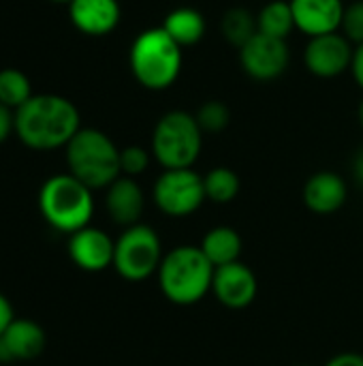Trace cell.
<instances>
[{
  "label": "cell",
  "instance_id": "6da1fadb",
  "mask_svg": "<svg viewBox=\"0 0 363 366\" xmlns=\"http://www.w3.org/2000/svg\"><path fill=\"white\" fill-rule=\"evenodd\" d=\"M79 129V109L60 94H32L15 109V135L32 150L66 148Z\"/></svg>",
  "mask_w": 363,
  "mask_h": 366
},
{
  "label": "cell",
  "instance_id": "7a4b0ae2",
  "mask_svg": "<svg viewBox=\"0 0 363 366\" xmlns=\"http://www.w3.org/2000/svg\"><path fill=\"white\" fill-rule=\"evenodd\" d=\"M214 266L201 247L182 244L167 253L158 268V285L167 300L173 305H195L212 292Z\"/></svg>",
  "mask_w": 363,
  "mask_h": 366
},
{
  "label": "cell",
  "instance_id": "3957f363",
  "mask_svg": "<svg viewBox=\"0 0 363 366\" xmlns=\"http://www.w3.org/2000/svg\"><path fill=\"white\" fill-rule=\"evenodd\" d=\"M128 64L133 77L148 90L171 88L182 71V47L163 26L143 30L131 45Z\"/></svg>",
  "mask_w": 363,
  "mask_h": 366
},
{
  "label": "cell",
  "instance_id": "277c9868",
  "mask_svg": "<svg viewBox=\"0 0 363 366\" xmlns=\"http://www.w3.org/2000/svg\"><path fill=\"white\" fill-rule=\"evenodd\" d=\"M39 210L49 227L71 236L90 225L94 212L92 189L73 174H56L39 191Z\"/></svg>",
  "mask_w": 363,
  "mask_h": 366
},
{
  "label": "cell",
  "instance_id": "5b68a950",
  "mask_svg": "<svg viewBox=\"0 0 363 366\" xmlns=\"http://www.w3.org/2000/svg\"><path fill=\"white\" fill-rule=\"evenodd\" d=\"M68 174L81 180L86 187L107 189L122 176L120 148L109 135L98 129H79L66 144Z\"/></svg>",
  "mask_w": 363,
  "mask_h": 366
},
{
  "label": "cell",
  "instance_id": "8992f818",
  "mask_svg": "<svg viewBox=\"0 0 363 366\" xmlns=\"http://www.w3.org/2000/svg\"><path fill=\"white\" fill-rule=\"evenodd\" d=\"M203 131L197 118L184 109L167 112L154 127L152 154L165 169H184L201 154Z\"/></svg>",
  "mask_w": 363,
  "mask_h": 366
},
{
  "label": "cell",
  "instance_id": "52a82bcc",
  "mask_svg": "<svg viewBox=\"0 0 363 366\" xmlns=\"http://www.w3.org/2000/svg\"><path fill=\"white\" fill-rule=\"evenodd\" d=\"M163 262L160 238L150 225H131L116 240L113 268L126 281H145L158 272Z\"/></svg>",
  "mask_w": 363,
  "mask_h": 366
},
{
  "label": "cell",
  "instance_id": "ba28073f",
  "mask_svg": "<svg viewBox=\"0 0 363 366\" xmlns=\"http://www.w3.org/2000/svg\"><path fill=\"white\" fill-rule=\"evenodd\" d=\"M205 197L203 176L193 167L165 169L154 182V202L167 217H188L201 208Z\"/></svg>",
  "mask_w": 363,
  "mask_h": 366
},
{
  "label": "cell",
  "instance_id": "9c48e42d",
  "mask_svg": "<svg viewBox=\"0 0 363 366\" xmlns=\"http://www.w3.org/2000/svg\"><path fill=\"white\" fill-rule=\"evenodd\" d=\"M291 54L285 39L267 36L257 32L242 49H240V64L244 73L257 81H274L278 79L289 66Z\"/></svg>",
  "mask_w": 363,
  "mask_h": 366
},
{
  "label": "cell",
  "instance_id": "30bf717a",
  "mask_svg": "<svg viewBox=\"0 0 363 366\" xmlns=\"http://www.w3.org/2000/svg\"><path fill=\"white\" fill-rule=\"evenodd\" d=\"M353 51V43L342 32L312 36L304 47V64L312 75L332 79L351 69Z\"/></svg>",
  "mask_w": 363,
  "mask_h": 366
},
{
  "label": "cell",
  "instance_id": "8fae6325",
  "mask_svg": "<svg viewBox=\"0 0 363 366\" xmlns=\"http://www.w3.org/2000/svg\"><path fill=\"white\" fill-rule=\"evenodd\" d=\"M116 242L98 227H83L68 238V255L73 264L86 272H101L113 266Z\"/></svg>",
  "mask_w": 363,
  "mask_h": 366
},
{
  "label": "cell",
  "instance_id": "7c38bea8",
  "mask_svg": "<svg viewBox=\"0 0 363 366\" xmlns=\"http://www.w3.org/2000/svg\"><path fill=\"white\" fill-rule=\"evenodd\" d=\"M257 277L255 272L242 264L233 262L214 270L212 292L220 305L229 309H246L257 298Z\"/></svg>",
  "mask_w": 363,
  "mask_h": 366
},
{
  "label": "cell",
  "instance_id": "4fadbf2b",
  "mask_svg": "<svg viewBox=\"0 0 363 366\" xmlns=\"http://www.w3.org/2000/svg\"><path fill=\"white\" fill-rule=\"evenodd\" d=\"M47 343L45 330L32 320H13L0 335V365L34 360Z\"/></svg>",
  "mask_w": 363,
  "mask_h": 366
},
{
  "label": "cell",
  "instance_id": "5bb4252c",
  "mask_svg": "<svg viewBox=\"0 0 363 366\" xmlns=\"http://www.w3.org/2000/svg\"><path fill=\"white\" fill-rule=\"evenodd\" d=\"M295 28L304 34L321 36L329 32H340L344 17L342 0H291Z\"/></svg>",
  "mask_w": 363,
  "mask_h": 366
},
{
  "label": "cell",
  "instance_id": "9a60e30c",
  "mask_svg": "<svg viewBox=\"0 0 363 366\" xmlns=\"http://www.w3.org/2000/svg\"><path fill=\"white\" fill-rule=\"evenodd\" d=\"M73 26L88 36H105L120 24L122 9L118 0H73L68 4Z\"/></svg>",
  "mask_w": 363,
  "mask_h": 366
},
{
  "label": "cell",
  "instance_id": "2e32d148",
  "mask_svg": "<svg viewBox=\"0 0 363 366\" xmlns=\"http://www.w3.org/2000/svg\"><path fill=\"white\" fill-rule=\"evenodd\" d=\"M347 202V182L336 172H317L304 184V204L315 214H334Z\"/></svg>",
  "mask_w": 363,
  "mask_h": 366
},
{
  "label": "cell",
  "instance_id": "e0dca14e",
  "mask_svg": "<svg viewBox=\"0 0 363 366\" xmlns=\"http://www.w3.org/2000/svg\"><path fill=\"white\" fill-rule=\"evenodd\" d=\"M105 204H107V212L113 223L131 227V225L139 223V219L143 214L145 199H143V191L135 178L120 176L116 182H111L107 187Z\"/></svg>",
  "mask_w": 363,
  "mask_h": 366
},
{
  "label": "cell",
  "instance_id": "ac0fdd59",
  "mask_svg": "<svg viewBox=\"0 0 363 366\" xmlns=\"http://www.w3.org/2000/svg\"><path fill=\"white\" fill-rule=\"evenodd\" d=\"M163 28L180 47H190L203 39L205 17L193 6H178V9L167 13Z\"/></svg>",
  "mask_w": 363,
  "mask_h": 366
},
{
  "label": "cell",
  "instance_id": "d6986e66",
  "mask_svg": "<svg viewBox=\"0 0 363 366\" xmlns=\"http://www.w3.org/2000/svg\"><path fill=\"white\" fill-rule=\"evenodd\" d=\"M201 251L205 253V257L212 262L214 268L240 262L242 255V236L227 225L214 227L212 232H208L201 240Z\"/></svg>",
  "mask_w": 363,
  "mask_h": 366
},
{
  "label": "cell",
  "instance_id": "ffe728a7",
  "mask_svg": "<svg viewBox=\"0 0 363 366\" xmlns=\"http://www.w3.org/2000/svg\"><path fill=\"white\" fill-rule=\"evenodd\" d=\"M257 24H259V32H263L267 36H276V39H285L287 41V36L295 28L291 2H285V0H272V2H267L259 11V15H257Z\"/></svg>",
  "mask_w": 363,
  "mask_h": 366
},
{
  "label": "cell",
  "instance_id": "44dd1931",
  "mask_svg": "<svg viewBox=\"0 0 363 366\" xmlns=\"http://www.w3.org/2000/svg\"><path fill=\"white\" fill-rule=\"evenodd\" d=\"M220 32L233 47L242 49L259 32V24H257V17L248 9L233 6L225 11L220 19Z\"/></svg>",
  "mask_w": 363,
  "mask_h": 366
},
{
  "label": "cell",
  "instance_id": "7402d4cb",
  "mask_svg": "<svg viewBox=\"0 0 363 366\" xmlns=\"http://www.w3.org/2000/svg\"><path fill=\"white\" fill-rule=\"evenodd\" d=\"M32 97L30 77L19 69H2L0 71V105L9 109H19Z\"/></svg>",
  "mask_w": 363,
  "mask_h": 366
},
{
  "label": "cell",
  "instance_id": "603a6c76",
  "mask_svg": "<svg viewBox=\"0 0 363 366\" xmlns=\"http://www.w3.org/2000/svg\"><path fill=\"white\" fill-rule=\"evenodd\" d=\"M205 197L216 204H229L240 193V176L229 167H214L203 176Z\"/></svg>",
  "mask_w": 363,
  "mask_h": 366
},
{
  "label": "cell",
  "instance_id": "cb8c5ba5",
  "mask_svg": "<svg viewBox=\"0 0 363 366\" xmlns=\"http://www.w3.org/2000/svg\"><path fill=\"white\" fill-rule=\"evenodd\" d=\"M203 133H220L231 122V112L223 101H205L195 114Z\"/></svg>",
  "mask_w": 363,
  "mask_h": 366
},
{
  "label": "cell",
  "instance_id": "d4e9b609",
  "mask_svg": "<svg viewBox=\"0 0 363 366\" xmlns=\"http://www.w3.org/2000/svg\"><path fill=\"white\" fill-rule=\"evenodd\" d=\"M340 32L357 45L363 43V0H355L351 4L344 6V17H342V26Z\"/></svg>",
  "mask_w": 363,
  "mask_h": 366
},
{
  "label": "cell",
  "instance_id": "484cf974",
  "mask_svg": "<svg viewBox=\"0 0 363 366\" xmlns=\"http://www.w3.org/2000/svg\"><path fill=\"white\" fill-rule=\"evenodd\" d=\"M150 165V152L141 146H126L120 150V169L124 176L135 178L143 174Z\"/></svg>",
  "mask_w": 363,
  "mask_h": 366
},
{
  "label": "cell",
  "instance_id": "4316f807",
  "mask_svg": "<svg viewBox=\"0 0 363 366\" xmlns=\"http://www.w3.org/2000/svg\"><path fill=\"white\" fill-rule=\"evenodd\" d=\"M11 133H15V112L0 105V144H4Z\"/></svg>",
  "mask_w": 363,
  "mask_h": 366
},
{
  "label": "cell",
  "instance_id": "83f0119b",
  "mask_svg": "<svg viewBox=\"0 0 363 366\" xmlns=\"http://www.w3.org/2000/svg\"><path fill=\"white\" fill-rule=\"evenodd\" d=\"M15 320V311H13V305H11V300L4 296V294H0V335L9 328V324Z\"/></svg>",
  "mask_w": 363,
  "mask_h": 366
},
{
  "label": "cell",
  "instance_id": "f1b7e54d",
  "mask_svg": "<svg viewBox=\"0 0 363 366\" xmlns=\"http://www.w3.org/2000/svg\"><path fill=\"white\" fill-rule=\"evenodd\" d=\"M325 366H363V356L355 352H344V354L334 356Z\"/></svg>",
  "mask_w": 363,
  "mask_h": 366
},
{
  "label": "cell",
  "instance_id": "f546056e",
  "mask_svg": "<svg viewBox=\"0 0 363 366\" xmlns=\"http://www.w3.org/2000/svg\"><path fill=\"white\" fill-rule=\"evenodd\" d=\"M351 73H353V79L357 81V86L363 90V43L362 45H357L355 51H353Z\"/></svg>",
  "mask_w": 363,
  "mask_h": 366
},
{
  "label": "cell",
  "instance_id": "4dcf8cb0",
  "mask_svg": "<svg viewBox=\"0 0 363 366\" xmlns=\"http://www.w3.org/2000/svg\"><path fill=\"white\" fill-rule=\"evenodd\" d=\"M353 176L359 184H363V148L357 152V157L353 161Z\"/></svg>",
  "mask_w": 363,
  "mask_h": 366
},
{
  "label": "cell",
  "instance_id": "1f68e13d",
  "mask_svg": "<svg viewBox=\"0 0 363 366\" xmlns=\"http://www.w3.org/2000/svg\"><path fill=\"white\" fill-rule=\"evenodd\" d=\"M357 114H359V124L363 127V101L359 103V112H357Z\"/></svg>",
  "mask_w": 363,
  "mask_h": 366
},
{
  "label": "cell",
  "instance_id": "d6a6232c",
  "mask_svg": "<svg viewBox=\"0 0 363 366\" xmlns=\"http://www.w3.org/2000/svg\"><path fill=\"white\" fill-rule=\"evenodd\" d=\"M51 2H58V4H71L73 0H51Z\"/></svg>",
  "mask_w": 363,
  "mask_h": 366
},
{
  "label": "cell",
  "instance_id": "836d02e7",
  "mask_svg": "<svg viewBox=\"0 0 363 366\" xmlns=\"http://www.w3.org/2000/svg\"><path fill=\"white\" fill-rule=\"evenodd\" d=\"M300 366H304V365H300Z\"/></svg>",
  "mask_w": 363,
  "mask_h": 366
}]
</instances>
